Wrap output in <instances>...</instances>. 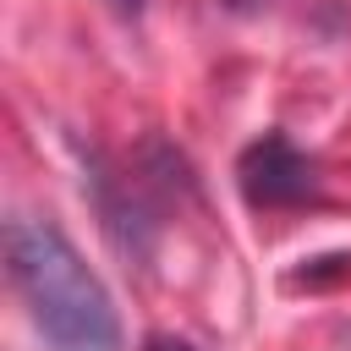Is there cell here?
Instances as JSON below:
<instances>
[{"instance_id":"obj_1","label":"cell","mask_w":351,"mask_h":351,"mask_svg":"<svg viewBox=\"0 0 351 351\" xmlns=\"http://www.w3.org/2000/svg\"><path fill=\"white\" fill-rule=\"evenodd\" d=\"M5 263L11 285L27 302V318L49 340V351H121V318L104 280L82 263L49 219H11L5 225Z\"/></svg>"},{"instance_id":"obj_4","label":"cell","mask_w":351,"mask_h":351,"mask_svg":"<svg viewBox=\"0 0 351 351\" xmlns=\"http://www.w3.org/2000/svg\"><path fill=\"white\" fill-rule=\"evenodd\" d=\"M121 5H132V11H137V5H143V0H121Z\"/></svg>"},{"instance_id":"obj_3","label":"cell","mask_w":351,"mask_h":351,"mask_svg":"<svg viewBox=\"0 0 351 351\" xmlns=\"http://www.w3.org/2000/svg\"><path fill=\"white\" fill-rule=\"evenodd\" d=\"M143 351H197L192 340H181V335H148L143 340Z\"/></svg>"},{"instance_id":"obj_2","label":"cell","mask_w":351,"mask_h":351,"mask_svg":"<svg viewBox=\"0 0 351 351\" xmlns=\"http://www.w3.org/2000/svg\"><path fill=\"white\" fill-rule=\"evenodd\" d=\"M236 181L252 208H296L318 197V165L285 132H263L258 143H247L236 159Z\"/></svg>"}]
</instances>
